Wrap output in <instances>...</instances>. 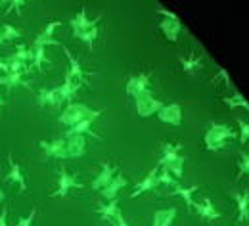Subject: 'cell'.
Instances as JSON below:
<instances>
[{
    "instance_id": "1",
    "label": "cell",
    "mask_w": 249,
    "mask_h": 226,
    "mask_svg": "<svg viewBox=\"0 0 249 226\" xmlns=\"http://www.w3.org/2000/svg\"><path fill=\"white\" fill-rule=\"evenodd\" d=\"M234 130L230 129L228 125H222V123H211V127L207 129V132L203 134V144H205V150L209 152H218L226 146V140L228 138H234Z\"/></svg>"
},
{
    "instance_id": "2",
    "label": "cell",
    "mask_w": 249,
    "mask_h": 226,
    "mask_svg": "<svg viewBox=\"0 0 249 226\" xmlns=\"http://www.w3.org/2000/svg\"><path fill=\"white\" fill-rule=\"evenodd\" d=\"M94 109H90L87 104H81V102H71L65 105V109L62 111V115L58 117V121L65 125V127H75L77 123L85 121L87 117L92 115Z\"/></svg>"
},
{
    "instance_id": "3",
    "label": "cell",
    "mask_w": 249,
    "mask_h": 226,
    "mask_svg": "<svg viewBox=\"0 0 249 226\" xmlns=\"http://www.w3.org/2000/svg\"><path fill=\"white\" fill-rule=\"evenodd\" d=\"M134 105H136V113L142 119H146V117L156 115L165 104L161 100H157L154 96V92H152V88H150V90H144V92H140L138 96L134 98Z\"/></svg>"
},
{
    "instance_id": "4",
    "label": "cell",
    "mask_w": 249,
    "mask_h": 226,
    "mask_svg": "<svg viewBox=\"0 0 249 226\" xmlns=\"http://www.w3.org/2000/svg\"><path fill=\"white\" fill-rule=\"evenodd\" d=\"M73 188H83V184L65 167H60V171H58V188L52 192V197H67Z\"/></svg>"
},
{
    "instance_id": "5",
    "label": "cell",
    "mask_w": 249,
    "mask_h": 226,
    "mask_svg": "<svg viewBox=\"0 0 249 226\" xmlns=\"http://www.w3.org/2000/svg\"><path fill=\"white\" fill-rule=\"evenodd\" d=\"M100 19H102V16H98V17H94V19H89V16H87V8L83 6V8L79 10V14H77L75 17H71L69 25H71L73 35L79 38L85 31H89V29H92L94 25H98V23H100Z\"/></svg>"
},
{
    "instance_id": "6",
    "label": "cell",
    "mask_w": 249,
    "mask_h": 226,
    "mask_svg": "<svg viewBox=\"0 0 249 226\" xmlns=\"http://www.w3.org/2000/svg\"><path fill=\"white\" fill-rule=\"evenodd\" d=\"M102 113H104V109H94L90 117H87L85 121H81V123H77L75 127H69V129L65 130V138H69V136H85V134H90L94 138H100L92 130V123L102 115Z\"/></svg>"
},
{
    "instance_id": "7",
    "label": "cell",
    "mask_w": 249,
    "mask_h": 226,
    "mask_svg": "<svg viewBox=\"0 0 249 226\" xmlns=\"http://www.w3.org/2000/svg\"><path fill=\"white\" fill-rule=\"evenodd\" d=\"M150 79L152 73H138V75H130L126 81V96L136 98L140 92L150 90Z\"/></svg>"
},
{
    "instance_id": "8",
    "label": "cell",
    "mask_w": 249,
    "mask_h": 226,
    "mask_svg": "<svg viewBox=\"0 0 249 226\" xmlns=\"http://www.w3.org/2000/svg\"><path fill=\"white\" fill-rule=\"evenodd\" d=\"M40 150L54 159H67V150H65V138H56V140H40L38 142Z\"/></svg>"
},
{
    "instance_id": "9",
    "label": "cell",
    "mask_w": 249,
    "mask_h": 226,
    "mask_svg": "<svg viewBox=\"0 0 249 226\" xmlns=\"http://www.w3.org/2000/svg\"><path fill=\"white\" fill-rule=\"evenodd\" d=\"M157 119L161 123H167V125H173V127H178L182 123V107L178 104H169V105H163L159 111H157Z\"/></svg>"
},
{
    "instance_id": "10",
    "label": "cell",
    "mask_w": 249,
    "mask_h": 226,
    "mask_svg": "<svg viewBox=\"0 0 249 226\" xmlns=\"http://www.w3.org/2000/svg\"><path fill=\"white\" fill-rule=\"evenodd\" d=\"M8 165H10V171H8V174H6V180L18 184L19 192H27V180H25V176H23V173H21L19 163L14 159L12 154H8Z\"/></svg>"
},
{
    "instance_id": "11",
    "label": "cell",
    "mask_w": 249,
    "mask_h": 226,
    "mask_svg": "<svg viewBox=\"0 0 249 226\" xmlns=\"http://www.w3.org/2000/svg\"><path fill=\"white\" fill-rule=\"evenodd\" d=\"M157 174H159V165H156L136 186H134V190L130 192V197L134 199V197H138V195H142V194H146V192H150V190H154L157 184Z\"/></svg>"
},
{
    "instance_id": "12",
    "label": "cell",
    "mask_w": 249,
    "mask_h": 226,
    "mask_svg": "<svg viewBox=\"0 0 249 226\" xmlns=\"http://www.w3.org/2000/svg\"><path fill=\"white\" fill-rule=\"evenodd\" d=\"M196 209V213H197V217L201 219V221H205V223H211V221H217L218 217H220V213L217 211V207H215V203L209 199V197H205L201 203H194V207H192V211Z\"/></svg>"
},
{
    "instance_id": "13",
    "label": "cell",
    "mask_w": 249,
    "mask_h": 226,
    "mask_svg": "<svg viewBox=\"0 0 249 226\" xmlns=\"http://www.w3.org/2000/svg\"><path fill=\"white\" fill-rule=\"evenodd\" d=\"M117 174V171H115V167L111 165V163H102V169H100V173L96 174V178L92 180V186L94 190H104L111 180H113V176Z\"/></svg>"
},
{
    "instance_id": "14",
    "label": "cell",
    "mask_w": 249,
    "mask_h": 226,
    "mask_svg": "<svg viewBox=\"0 0 249 226\" xmlns=\"http://www.w3.org/2000/svg\"><path fill=\"white\" fill-rule=\"evenodd\" d=\"M63 52H65V58H67V62H69V75L73 77V81H77L79 85H87V75H85V71H83V67H81V64H79V60L71 54V50L67 48V46H63Z\"/></svg>"
},
{
    "instance_id": "15",
    "label": "cell",
    "mask_w": 249,
    "mask_h": 226,
    "mask_svg": "<svg viewBox=\"0 0 249 226\" xmlns=\"http://www.w3.org/2000/svg\"><path fill=\"white\" fill-rule=\"evenodd\" d=\"M36 104L38 105H52V107L63 104L62 94H60V87H56V88H40L38 94H36Z\"/></svg>"
},
{
    "instance_id": "16",
    "label": "cell",
    "mask_w": 249,
    "mask_h": 226,
    "mask_svg": "<svg viewBox=\"0 0 249 226\" xmlns=\"http://www.w3.org/2000/svg\"><path fill=\"white\" fill-rule=\"evenodd\" d=\"M67 157H81L87 152V138L85 136H69L65 138Z\"/></svg>"
},
{
    "instance_id": "17",
    "label": "cell",
    "mask_w": 249,
    "mask_h": 226,
    "mask_svg": "<svg viewBox=\"0 0 249 226\" xmlns=\"http://www.w3.org/2000/svg\"><path fill=\"white\" fill-rule=\"evenodd\" d=\"M180 150H182V144L163 142V146H161V157H159L157 165H159V167H165V165H169L171 161L178 159V157H180Z\"/></svg>"
},
{
    "instance_id": "18",
    "label": "cell",
    "mask_w": 249,
    "mask_h": 226,
    "mask_svg": "<svg viewBox=\"0 0 249 226\" xmlns=\"http://www.w3.org/2000/svg\"><path fill=\"white\" fill-rule=\"evenodd\" d=\"M124 186H126V178L119 173V174H115V176H113V180H111L104 190H100V194L104 195V199L111 201V199H117L119 190H123Z\"/></svg>"
},
{
    "instance_id": "19",
    "label": "cell",
    "mask_w": 249,
    "mask_h": 226,
    "mask_svg": "<svg viewBox=\"0 0 249 226\" xmlns=\"http://www.w3.org/2000/svg\"><path fill=\"white\" fill-rule=\"evenodd\" d=\"M81 87H83V85H79L77 81H73V77H71L69 73H65L62 87H60V94H62L63 102L71 104V102H73V98H75V94H77V90H79Z\"/></svg>"
},
{
    "instance_id": "20",
    "label": "cell",
    "mask_w": 249,
    "mask_h": 226,
    "mask_svg": "<svg viewBox=\"0 0 249 226\" xmlns=\"http://www.w3.org/2000/svg\"><path fill=\"white\" fill-rule=\"evenodd\" d=\"M159 29L165 35V38L169 42H177L178 40V33L182 29V23L180 21H173V19H161L159 21Z\"/></svg>"
},
{
    "instance_id": "21",
    "label": "cell",
    "mask_w": 249,
    "mask_h": 226,
    "mask_svg": "<svg viewBox=\"0 0 249 226\" xmlns=\"http://www.w3.org/2000/svg\"><path fill=\"white\" fill-rule=\"evenodd\" d=\"M234 195V199H236V207H238V221H242V223H246L249 219V192H238V190H234L232 192Z\"/></svg>"
},
{
    "instance_id": "22",
    "label": "cell",
    "mask_w": 249,
    "mask_h": 226,
    "mask_svg": "<svg viewBox=\"0 0 249 226\" xmlns=\"http://www.w3.org/2000/svg\"><path fill=\"white\" fill-rule=\"evenodd\" d=\"M177 219V209L169 207V209H159L154 213V223L152 226H173Z\"/></svg>"
},
{
    "instance_id": "23",
    "label": "cell",
    "mask_w": 249,
    "mask_h": 226,
    "mask_svg": "<svg viewBox=\"0 0 249 226\" xmlns=\"http://www.w3.org/2000/svg\"><path fill=\"white\" fill-rule=\"evenodd\" d=\"M119 211H121L119 209V199H111V201H107V203H104V205L98 207V215L102 217V221H107L109 225L117 217Z\"/></svg>"
},
{
    "instance_id": "24",
    "label": "cell",
    "mask_w": 249,
    "mask_h": 226,
    "mask_svg": "<svg viewBox=\"0 0 249 226\" xmlns=\"http://www.w3.org/2000/svg\"><path fill=\"white\" fill-rule=\"evenodd\" d=\"M197 190H199L197 186H180V184H177L173 188V195H180L184 199V203L188 205V211H192V207H194V194Z\"/></svg>"
},
{
    "instance_id": "25",
    "label": "cell",
    "mask_w": 249,
    "mask_h": 226,
    "mask_svg": "<svg viewBox=\"0 0 249 226\" xmlns=\"http://www.w3.org/2000/svg\"><path fill=\"white\" fill-rule=\"evenodd\" d=\"M19 85H25L23 83V73H8V75H0V87H6L8 90L19 87ZM27 87V85H25ZM29 88V87H27Z\"/></svg>"
},
{
    "instance_id": "26",
    "label": "cell",
    "mask_w": 249,
    "mask_h": 226,
    "mask_svg": "<svg viewBox=\"0 0 249 226\" xmlns=\"http://www.w3.org/2000/svg\"><path fill=\"white\" fill-rule=\"evenodd\" d=\"M180 65H182V71L184 73H194L196 69L201 67V56H196V54H190V56H182L180 60Z\"/></svg>"
},
{
    "instance_id": "27",
    "label": "cell",
    "mask_w": 249,
    "mask_h": 226,
    "mask_svg": "<svg viewBox=\"0 0 249 226\" xmlns=\"http://www.w3.org/2000/svg\"><path fill=\"white\" fill-rule=\"evenodd\" d=\"M222 102H224V104H226L230 109H236V107H244V109H246V111L249 113V102L244 96H242L240 92H236L234 96H224V98H222Z\"/></svg>"
},
{
    "instance_id": "28",
    "label": "cell",
    "mask_w": 249,
    "mask_h": 226,
    "mask_svg": "<svg viewBox=\"0 0 249 226\" xmlns=\"http://www.w3.org/2000/svg\"><path fill=\"white\" fill-rule=\"evenodd\" d=\"M33 48V67L36 69V71H44V62H48V58H46V48H40V46H31Z\"/></svg>"
},
{
    "instance_id": "29",
    "label": "cell",
    "mask_w": 249,
    "mask_h": 226,
    "mask_svg": "<svg viewBox=\"0 0 249 226\" xmlns=\"http://www.w3.org/2000/svg\"><path fill=\"white\" fill-rule=\"evenodd\" d=\"M184 161H186V157H178V159H175V161H171L169 165H165V167H161V169H165V171H169L175 178H182V174H184Z\"/></svg>"
},
{
    "instance_id": "30",
    "label": "cell",
    "mask_w": 249,
    "mask_h": 226,
    "mask_svg": "<svg viewBox=\"0 0 249 226\" xmlns=\"http://www.w3.org/2000/svg\"><path fill=\"white\" fill-rule=\"evenodd\" d=\"M0 33H2V38H4V42L6 40H16V38H19L23 33L21 29H18V27H14L12 23H2V27H0Z\"/></svg>"
},
{
    "instance_id": "31",
    "label": "cell",
    "mask_w": 249,
    "mask_h": 226,
    "mask_svg": "<svg viewBox=\"0 0 249 226\" xmlns=\"http://www.w3.org/2000/svg\"><path fill=\"white\" fill-rule=\"evenodd\" d=\"M27 58H29V46L18 44V46H16V52H14L8 60H16V62H21V64H29Z\"/></svg>"
},
{
    "instance_id": "32",
    "label": "cell",
    "mask_w": 249,
    "mask_h": 226,
    "mask_svg": "<svg viewBox=\"0 0 249 226\" xmlns=\"http://www.w3.org/2000/svg\"><path fill=\"white\" fill-rule=\"evenodd\" d=\"M31 46H40V48H46V46H62V42L56 40V38H48V36H44V35L38 33V35L33 38Z\"/></svg>"
},
{
    "instance_id": "33",
    "label": "cell",
    "mask_w": 249,
    "mask_h": 226,
    "mask_svg": "<svg viewBox=\"0 0 249 226\" xmlns=\"http://www.w3.org/2000/svg\"><path fill=\"white\" fill-rule=\"evenodd\" d=\"M98 35H100V29H98V25H94L92 29H89V31H85L79 38L89 46V48H92L94 42H96V38H98Z\"/></svg>"
},
{
    "instance_id": "34",
    "label": "cell",
    "mask_w": 249,
    "mask_h": 226,
    "mask_svg": "<svg viewBox=\"0 0 249 226\" xmlns=\"http://www.w3.org/2000/svg\"><path fill=\"white\" fill-rule=\"evenodd\" d=\"M157 182H159V184H165V186H173V188H175V186L178 184V182L175 180V176H173V174H171L169 171H165V169H161V167H159V174H157Z\"/></svg>"
},
{
    "instance_id": "35",
    "label": "cell",
    "mask_w": 249,
    "mask_h": 226,
    "mask_svg": "<svg viewBox=\"0 0 249 226\" xmlns=\"http://www.w3.org/2000/svg\"><path fill=\"white\" fill-rule=\"evenodd\" d=\"M244 174H249V154H240V159H238V174H236V180H240Z\"/></svg>"
},
{
    "instance_id": "36",
    "label": "cell",
    "mask_w": 249,
    "mask_h": 226,
    "mask_svg": "<svg viewBox=\"0 0 249 226\" xmlns=\"http://www.w3.org/2000/svg\"><path fill=\"white\" fill-rule=\"evenodd\" d=\"M36 209L33 207L31 213L29 215H23V217H19L18 221H16V226H35V219H36Z\"/></svg>"
},
{
    "instance_id": "37",
    "label": "cell",
    "mask_w": 249,
    "mask_h": 226,
    "mask_svg": "<svg viewBox=\"0 0 249 226\" xmlns=\"http://www.w3.org/2000/svg\"><path fill=\"white\" fill-rule=\"evenodd\" d=\"M238 127H240V144H248L249 142V123L244 119H238Z\"/></svg>"
},
{
    "instance_id": "38",
    "label": "cell",
    "mask_w": 249,
    "mask_h": 226,
    "mask_svg": "<svg viewBox=\"0 0 249 226\" xmlns=\"http://www.w3.org/2000/svg\"><path fill=\"white\" fill-rule=\"evenodd\" d=\"M58 27H62V21H50V23H46V27L42 29V33L40 35H44V36H48V38H54V33H56V29Z\"/></svg>"
},
{
    "instance_id": "39",
    "label": "cell",
    "mask_w": 249,
    "mask_h": 226,
    "mask_svg": "<svg viewBox=\"0 0 249 226\" xmlns=\"http://www.w3.org/2000/svg\"><path fill=\"white\" fill-rule=\"evenodd\" d=\"M156 12H157V14H161V16H163V19H173V21H180V17H178V16H177L175 12H171V10L163 8L161 4H157Z\"/></svg>"
},
{
    "instance_id": "40",
    "label": "cell",
    "mask_w": 249,
    "mask_h": 226,
    "mask_svg": "<svg viewBox=\"0 0 249 226\" xmlns=\"http://www.w3.org/2000/svg\"><path fill=\"white\" fill-rule=\"evenodd\" d=\"M25 4H27L25 0H12V2H10V6L6 8V14H12L14 10H16L18 14H21V8H23Z\"/></svg>"
},
{
    "instance_id": "41",
    "label": "cell",
    "mask_w": 249,
    "mask_h": 226,
    "mask_svg": "<svg viewBox=\"0 0 249 226\" xmlns=\"http://www.w3.org/2000/svg\"><path fill=\"white\" fill-rule=\"evenodd\" d=\"M111 226H130V225L126 223V219L123 217V213L119 211V213H117V217L111 221Z\"/></svg>"
},
{
    "instance_id": "42",
    "label": "cell",
    "mask_w": 249,
    "mask_h": 226,
    "mask_svg": "<svg viewBox=\"0 0 249 226\" xmlns=\"http://www.w3.org/2000/svg\"><path fill=\"white\" fill-rule=\"evenodd\" d=\"M0 226H8V207L6 205L0 211Z\"/></svg>"
},
{
    "instance_id": "43",
    "label": "cell",
    "mask_w": 249,
    "mask_h": 226,
    "mask_svg": "<svg viewBox=\"0 0 249 226\" xmlns=\"http://www.w3.org/2000/svg\"><path fill=\"white\" fill-rule=\"evenodd\" d=\"M218 77H220V79H222V81H224V83H226L228 87H232V81H230V75H228V73H226L224 69H218Z\"/></svg>"
},
{
    "instance_id": "44",
    "label": "cell",
    "mask_w": 249,
    "mask_h": 226,
    "mask_svg": "<svg viewBox=\"0 0 249 226\" xmlns=\"http://www.w3.org/2000/svg\"><path fill=\"white\" fill-rule=\"evenodd\" d=\"M10 73V65L6 60H0V75H8Z\"/></svg>"
},
{
    "instance_id": "45",
    "label": "cell",
    "mask_w": 249,
    "mask_h": 226,
    "mask_svg": "<svg viewBox=\"0 0 249 226\" xmlns=\"http://www.w3.org/2000/svg\"><path fill=\"white\" fill-rule=\"evenodd\" d=\"M4 105H6V100H4V96H2V94H0V111H2V109H4Z\"/></svg>"
},
{
    "instance_id": "46",
    "label": "cell",
    "mask_w": 249,
    "mask_h": 226,
    "mask_svg": "<svg viewBox=\"0 0 249 226\" xmlns=\"http://www.w3.org/2000/svg\"><path fill=\"white\" fill-rule=\"evenodd\" d=\"M4 199H6V194H4V190H2V188H0V203H2V201H4Z\"/></svg>"
},
{
    "instance_id": "47",
    "label": "cell",
    "mask_w": 249,
    "mask_h": 226,
    "mask_svg": "<svg viewBox=\"0 0 249 226\" xmlns=\"http://www.w3.org/2000/svg\"><path fill=\"white\" fill-rule=\"evenodd\" d=\"M0 44H4V38H2V33H0Z\"/></svg>"
},
{
    "instance_id": "48",
    "label": "cell",
    "mask_w": 249,
    "mask_h": 226,
    "mask_svg": "<svg viewBox=\"0 0 249 226\" xmlns=\"http://www.w3.org/2000/svg\"><path fill=\"white\" fill-rule=\"evenodd\" d=\"M0 6H2V2H0Z\"/></svg>"
}]
</instances>
